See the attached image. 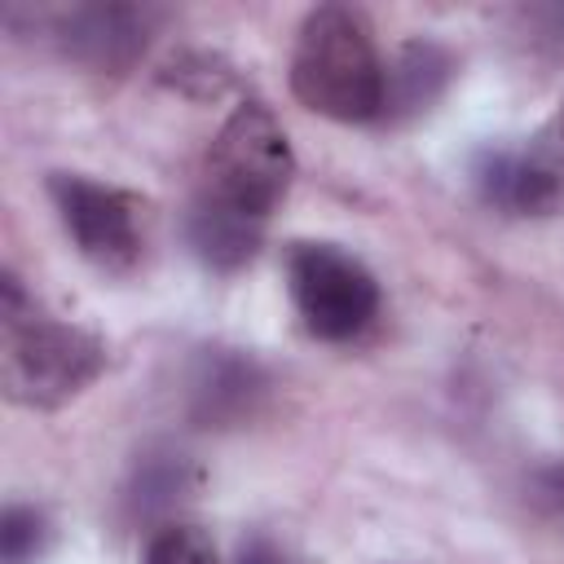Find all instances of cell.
<instances>
[{"mask_svg": "<svg viewBox=\"0 0 564 564\" xmlns=\"http://www.w3.org/2000/svg\"><path fill=\"white\" fill-rule=\"evenodd\" d=\"M106 370V344L70 322L44 317L18 273H0V388L13 405L57 410Z\"/></svg>", "mask_w": 564, "mask_h": 564, "instance_id": "cell-1", "label": "cell"}, {"mask_svg": "<svg viewBox=\"0 0 564 564\" xmlns=\"http://www.w3.org/2000/svg\"><path fill=\"white\" fill-rule=\"evenodd\" d=\"M291 88L308 110L335 123L379 119L383 57L375 48L370 22L348 4H317L295 35Z\"/></svg>", "mask_w": 564, "mask_h": 564, "instance_id": "cell-2", "label": "cell"}, {"mask_svg": "<svg viewBox=\"0 0 564 564\" xmlns=\"http://www.w3.org/2000/svg\"><path fill=\"white\" fill-rule=\"evenodd\" d=\"M291 176H295V154H291L282 123L273 119L269 106L242 101L220 123V132L207 150L203 194L225 207H238L256 220H269V212L291 189Z\"/></svg>", "mask_w": 564, "mask_h": 564, "instance_id": "cell-3", "label": "cell"}, {"mask_svg": "<svg viewBox=\"0 0 564 564\" xmlns=\"http://www.w3.org/2000/svg\"><path fill=\"white\" fill-rule=\"evenodd\" d=\"M286 286L300 322L317 339H352L379 308L370 269L335 242H295L286 251Z\"/></svg>", "mask_w": 564, "mask_h": 564, "instance_id": "cell-4", "label": "cell"}, {"mask_svg": "<svg viewBox=\"0 0 564 564\" xmlns=\"http://www.w3.org/2000/svg\"><path fill=\"white\" fill-rule=\"evenodd\" d=\"M476 189L507 216H560L564 212V101L520 145H494L476 159Z\"/></svg>", "mask_w": 564, "mask_h": 564, "instance_id": "cell-5", "label": "cell"}, {"mask_svg": "<svg viewBox=\"0 0 564 564\" xmlns=\"http://www.w3.org/2000/svg\"><path fill=\"white\" fill-rule=\"evenodd\" d=\"M48 194L57 203V216L66 225V234L75 238L79 256L93 260L106 273H123L137 264L141 256V225H137V198L75 176V172H53Z\"/></svg>", "mask_w": 564, "mask_h": 564, "instance_id": "cell-6", "label": "cell"}, {"mask_svg": "<svg viewBox=\"0 0 564 564\" xmlns=\"http://www.w3.org/2000/svg\"><path fill=\"white\" fill-rule=\"evenodd\" d=\"M62 48L93 70H128L150 40V13L137 4H84L57 22Z\"/></svg>", "mask_w": 564, "mask_h": 564, "instance_id": "cell-7", "label": "cell"}, {"mask_svg": "<svg viewBox=\"0 0 564 564\" xmlns=\"http://www.w3.org/2000/svg\"><path fill=\"white\" fill-rule=\"evenodd\" d=\"M454 57L436 40H410L383 62V115L379 119H414L423 115L449 84Z\"/></svg>", "mask_w": 564, "mask_h": 564, "instance_id": "cell-8", "label": "cell"}, {"mask_svg": "<svg viewBox=\"0 0 564 564\" xmlns=\"http://www.w3.org/2000/svg\"><path fill=\"white\" fill-rule=\"evenodd\" d=\"M185 234H189L194 256H198L207 269L229 273V269H242V264L260 251L264 220H256V216H247V212H238V207H225V203L198 194L194 207H189Z\"/></svg>", "mask_w": 564, "mask_h": 564, "instance_id": "cell-9", "label": "cell"}, {"mask_svg": "<svg viewBox=\"0 0 564 564\" xmlns=\"http://www.w3.org/2000/svg\"><path fill=\"white\" fill-rule=\"evenodd\" d=\"M260 397V370L251 357H238L229 348H207L194 383H189V401H194V419L203 423H234L251 410V401Z\"/></svg>", "mask_w": 564, "mask_h": 564, "instance_id": "cell-10", "label": "cell"}, {"mask_svg": "<svg viewBox=\"0 0 564 564\" xmlns=\"http://www.w3.org/2000/svg\"><path fill=\"white\" fill-rule=\"evenodd\" d=\"M141 564H220V560H216V542L207 529L185 524V520H167L150 533Z\"/></svg>", "mask_w": 564, "mask_h": 564, "instance_id": "cell-11", "label": "cell"}, {"mask_svg": "<svg viewBox=\"0 0 564 564\" xmlns=\"http://www.w3.org/2000/svg\"><path fill=\"white\" fill-rule=\"evenodd\" d=\"M189 494V471L181 458L172 454H159V458H145L141 471H137V485H132V502L141 511H167L172 502H181Z\"/></svg>", "mask_w": 564, "mask_h": 564, "instance_id": "cell-12", "label": "cell"}, {"mask_svg": "<svg viewBox=\"0 0 564 564\" xmlns=\"http://www.w3.org/2000/svg\"><path fill=\"white\" fill-rule=\"evenodd\" d=\"M44 516L35 507H9L0 516V555L4 564H31L40 551H44Z\"/></svg>", "mask_w": 564, "mask_h": 564, "instance_id": "cell-13", "label": "cell"}, {"mask_svg": "<svg viewBox=\"0 0 564 564\" xmlns=\"http://www.w3.org/2000/svg\"><path fill=\"white\" fill-rule=\"evenodd\" d=\"M163 79H167L172 88H181V93H194V97H220V93L229 88V70H225L216 57H207V53H185V57H176Z\"/></svg>", "mask_w": 564, "mask_h": 564, "instance_id": "cell-14", "label": "cell"}, {"mask_svg": "<svg viewBox=\"0 0 564 564\" xmlns=\"http://www.w3.org/2000/svg\"><path fill=\"white\" fill-rule=\"evenodd\" d=\"M234 564H286V555L269 542V538H247L234 555Z\"/></svg>", "mask_w": 564, "mask_h": 564, "instance_id": "cell-15", "label": "cell"}]
</instances>
